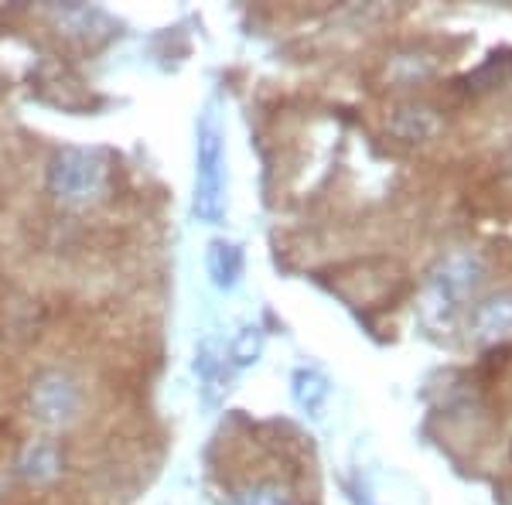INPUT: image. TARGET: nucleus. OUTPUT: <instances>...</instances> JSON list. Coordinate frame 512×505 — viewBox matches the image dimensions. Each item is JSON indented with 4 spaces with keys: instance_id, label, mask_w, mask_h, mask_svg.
<instances>
[{
    "instance_id": "1",
    "label": "nucleus",
    "mask_w": 512,
    "mask_h": 505,
    "mask_svg": "<svg viewBox=\"0 0 512 505\" xmlns=\"http://www.w3.org/2000/svg\"><path fill=\"white\" fill-rule=\"evenodd\" d=\"M485 277V263L482 256L472 253V250H461V253H451L448 260L441 263L431 280H427V291H424V318L431 325H444V321L454 318V311L468 301L478 284Z\"/></svg>"
},
{
    "instance_id": "2",
    "label": "nucleus",
    "mask_w": 512,
    "mask_h": 505,
    "mask_svg": "<svg viewBox=\"0 0 512 505\" xmlns=\"http://www.w3.org/2000/svg\"><path fill=\"white\" fill-rule=\"evenodd\" d=\"M110 185V157L89 147H65L48 168V192L65 205L96 202Z\"/></svg>"
},
{
    "instance_id": "3",
    "label": "nucleus",
    "mask_w": 512,
    "mask_h": 505,
    "mask_svg": "<svg viewBox=\"0 0 512 505\" xmlns=\"http://www.w3.org/2000/svg\"><path fill=\"white\" fill-rule=\"evenodd\" d=\"M226 212V147L216 113L198 127V157H195V215L205 222H219Z\"/></svg>"
},
{
    "instance_id": "4",
    "label": "nucleus",
    "mask_w": 512,
    "mask_h": 505,
    "mask_svg": "<svg viewBox=\"0 0 512 505\" xmlns=\"http://www.w3.org/2000/svg\"><path fill=\"white\" fill-rule=\"evenodd\" d=\"M82 407V389L69 372L62 369H52L45 376L35 379L31 386V413L41 420V424H69L72 417L79 413Z\"/></svg>"
},
{
    "instance_id": "5",
    "label": "nucleus",
    "mask_w": 512,
    "mask_h": 505,
    "mask_svg": "<svg viewBox=\"0 0 512 505\" xmlns=\"http://www.w3.org/2000/svg\"><path fill=\"white\" fill-rule=\"evenodd\" d=\"M441 127H444L441 113L427 103H403L396 106L390 117V134L407 140V144H424L434 134H441Z\"/></svg>"
},
{
    "instance_id": "6",
    "label": "nucleus",
    "mask_w": 512,
    "mask_h": 505,
    "mask_svg": "<svg viewBox=\"0 0 512 505\" xmlns=\"http://www.w3.org/2000/svg\"><path fill=\"white\" fill-rule=\"evenodd\" d=\"M18 475L35 485L55 482L62 475V447L55 441H31L18 458Z\"/></svg>"
},
{
    "instance_id": "7",
    "label": "nucleus",
    "mask_w": 512,
    "mask_h": 505,
    "mask_svg": "<svg viewBox=\"0 0 512 505\" xmlns=\"http://www.w3.org/2000/svg\"><path fill=\"white\" fill-rule=\"evenodd\" d=\"M468 328H472V338H478V342H492L502 331H509L512 328V291H502L478 304L472 311V325Z\"/></svg>"
},
{
    "instance_id": "8",
    "label": "nucleus",
    "mask_w": 512,
    "mask_h": 505,
    "mask_svg": "<svg viewBox=\"0 0 512 505\" xmlns=\"http://www.w3.org/2000/svg\"><path fill=\"white\" fill-rule=\"evenodd\" d=\"M434 69H437V59H434V55H427V52H420V48L400 52V55H393V59L386 62V76H390L393 82H403V86L427 79Z\"/></svg>"
},
{
    "instance_id": "9",
    "label": "nucleus",
    "mask_w": 512,
    "mask_h": 505,
    "mask_svg": "<svg viewBox=\"0 0 512 505\" xmlns=\"http://www.w3.org/2000/svg\"><path fill=\"white\" fill-rule=\"evenodd\" d=\"M209 273L219 287H233L243 273V253L233 243H212L209 246Z\"/></svg>"
},
{
    "instance_id": "10",
    "label": "nucleus",
    "mask_w": 512,
    "mask_h": 505,
    "mask_svg": "<svg viewBox=\"0 0 512 505\" xmlns=\"http://www.w3.org/2000/svg\"><path fill=\"white\" fill-rule=\"evenodd\" d=\"M294 396H297V403L301 407H308V410H318V403L328 396V386H325V379L315 376V372H297V379H294Z\"/></svg>"
},
{
    "instance_id": "11",
    "label": "nucleus",
    "mask_w": 512,
    "mask_h": 505,
    "mask_svg": "<svg viewBox=\"0 0 512 505\" xmlns=\"http://www.w3.org/2000/svg\"><path fill=\"white\" fill-rule=\"evenodd\" d=\"M236 505H280V499H277V492H270V488H253V492L239 495Z\"/></svg>"
}]
</instances>
